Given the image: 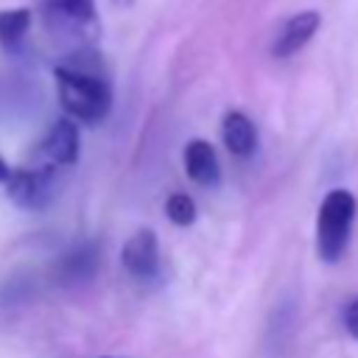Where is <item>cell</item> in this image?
Returning <instances> with one entry per match:
<instances>
[{
	"instance_id": "1",
	"label": "cell",
	"mask_w": 358,
	"mask_h": 358,
	"mask_svg": "<svg viewBox=\"0 0 358 358\" xmlns=\"http://www.w3.org/2000/svg\"><path fill=\"white\" fill-rule=\"evenodd\" d=\"M56 90L62 109L76 123H101L112 109V90L106 78L87 67H56Z\"/></svg>"
},
{
	"instance_id": "2",
	"label": "cell",
	"mask_w": 358,
	"mask_h": 358,
	"mask_svg": "<svg viewBox=\"0 0 358 358\" xmlns=\"http://www.w3.org/2000/svg\"><path fill=\"white\" fill-rule=\"evenodd\" d=\"M355 221V196L350 190H330L322 204H319V218H316V249L324 263H336L352 232Z\"/></svg>"
},
{
	"instance_id": "3",
	"label": "cell",
	"mask_w": 358,
	"mask_h": 358,
	"mask_svg": "<svg viewBox=\"0 0 358 358\" xmlns=\"http://www.w3.org/2000/svg\"><path fill=\"white\" fill-rule=\"evenodd\" d=\"M42 17L53 36L70 39L78 48L90 45L98 34L95 0H42Z\"/></svg>"
},
{
	"instance_id": "4",
	"label": "cell",
	"mask_w": 358,
	"mask_h": 358,
	"mask_svg": "<svg viewBox=\"0 0 358 358\" xmlns=\"http://www.w3.org/2000/svg\"><path fill=\"white\" fill-rule=\"evenodd\" d=\"M76 159H78V126L70 117H62L42 137V143L36 148V165L34 168L53 171V168L73 165Z\"/></svg>"
},
{
	"instance_id": "5",
	"label": "cell",
	"mask_w": 358,
	"mask_h": 358,
	"mask_svg": "<svg viewBox=\"0 0 358 358\" xmlns=\"http://www.w3.org/2000/svg\"><path fill=\"white\" fill-rule=\"evenodd\" d=\"M53 171L45 168H17L6 176L8 199L22 210H42L53 196Z\"/></svg>"
},
{
	"instance_id": "6",
	"label": "cell",
	"mask_w": 358,
	"mask_h": 358,
	"mask_svg": "<svg viewBox=\"0 0 358 358\" xmlns=\"http://www.w3.org/2000/svg\"><path fill=\"white\" fill-rule=\"evenodd\" d=\"M123 268L134 277V280H154L159 271V243L157 235L151 229H137L120 252Z\"/></svg>"
},
{
	"instance_id": "7",
	"label": "cell",
	"mask_w": 358,
	"mask_h": 358,
	"mask_svg": "<svg viewBox=\"0 0 358 358\" xmlns=\"http://www.w3.org/2000/svg\"><path fill=\"white\" fill-rule=\"evenodd\" d=\"M319 22H322V17H319V11H313V8H305V11L294 14V17L280 28V34H277V39H274V45H271V53H274L277 59H288V56L299 53V50L313 39V34L319 31Z\"/></svg>"
},
{
	"instance_id": "8",
	"label": "cell",
	"mask_w": 358,
	"mask_h": 358,
	"mask_svg": "<svg viewBox=\"0 0 358 358\" xmlns=\"http://www.w3.org/2000/svg\"><path fill=\"white\" fill-rule=\"evenodd\" d=\"M185 173L199 187H215L221 182V165L207 140H190L185 145Z\"/></svg>"
},
{
	"instance_id": "9",
	"label": "cell",
	"mask_w": 358,
	"mask_h": 358,
	"mask_svg": "<svg viewBox=\"0 0 358 358\" xmlns=\"http://www.w3.org/2000/svg\"><path fill=\"white\" fill-rule=\"evenodd\" d=\"M221 137H224V145L229 148V154H235V157H249L257 148V129H255V123L249 120V115L235 112V109L224 115Z\"/></svg>"
},
{
	"instance_id": "10",
	"label": "cell",
	"mask_w": 358,
	"mask_h": 358,
	"mask_svg": "<svg viewBox=\"0 0 358 358\" xmlns=\"http://www.w3.org/2000/svg\"><path fill=\"white\" fill-rule=\"evenodd\" d=\"M98 271V246L95 243H81L76 249H70L67 255H62L56 274L62 282H87L92 280Z\"/></svg>"
},
{
	"instance_id": "11",
	"label": "cell",
	"mask_w": 358,
	"mask_h": 358,
	"mask_svg": "<svg viewBox=\"0 0 358 358\" xmlns=\"http://www.w3.org/2000/svg\"><path fill=\"white\" fill-rule=\"evenodd\" d=\"M31 28V8H3L0 11V45L6 50L17 48Z\"/></svg>"
},
{
	"instance_id": "12",
	"label": "cell",
	"mask_w": 358,
	"mask_h": 358,
	"mask_svg": "<svg viewBox=\"0 0 358 358\" xmlns=\"http://www.w3.org/2000/svg\"><path fill=\"white\" fill-rule=\"evenodd\" d=\"M165 213L176 227H190L196 221V204L187 193H171L165 201Z\"/></svg>"
},
{
	"instance_id": "13",
	"label": "cell",
	"mask_w": 358,
	"mask_h": 358,
	"mask_svg": "<svg viewBox=\"0 0 358 358\" xmlns=\"http://www.w3.org/2000/svg\"><path fill=\"white\" fill-rule=\"evenodd\" d=\"M344 327L352 338H358V296L344 308Z\"/></svg>"
},
{
	"instance_id": "14",
	"label": "cell",
	"mask_w": 358,
	"mask_h": 358,
	"mask_svg": "<svg viewBox=\"0 0 358 358\" xmlns=\"http://www.w3.org/2000/svg\"><path fill=\"white\" fill-rule=\"evenodd\" d=\"M8 176V165L3 162V157H0V179H6Z\"/></svg>"
},
{
	"instance_id": "15",
	"label": "cell",
	"mask_w": 358,
	"mask_h": 358,
	"mask_svg": "<svg viewBox=\"0 0 358 358\" xmlns=\"http://www.w3.org/2000/svg\"><path fill=\"white\" fill-rule=\"evenodd\" d=\"M112 3H115V6H117V8H126V6H131V3H134V0H112Z\"/></svg>"
}]
</instances>
